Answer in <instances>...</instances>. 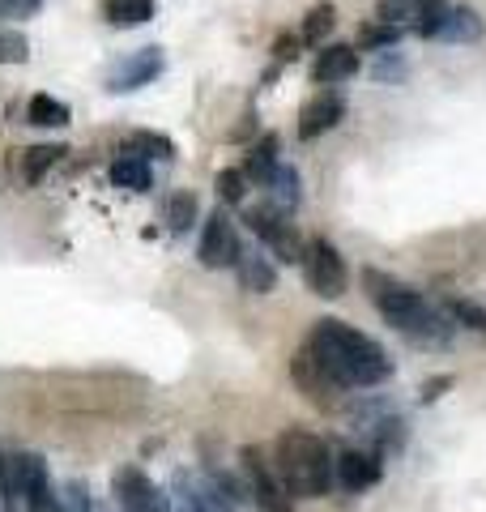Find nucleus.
<instances>
[{"instance_id": "obj_1", "label": "nucleus", "mask_w": 486, "mask_h": 512, "mask_svg": "<svg viewBox=\"0 0 486 512\" xmlns=\"http://www.w3.org/2000/svg\"><path fill=\"white\" fill-rule=\"evenodd\" d=\"M363 291L401 338H410L423 350L452 346V329L457 325L444 316V308H435L427 295H418L410 282H397L393 274H380V269H363Z\"/></svg>"}, {"instance_id": "obj_2", "label": "nucleus", "mask_w": 486, "mask_h": 512, "mask_svg": "<svg viewBox=\"0 0 486 512\" xmlns=\"http://www.w3.org/2000/svg\"><path fill=\"white\" fill-rule=\"evenodd\" d=\"M307 346L316 350L324 367H329L346 389H376V384L393 376L388 350L376 338H367V333L346 325V320H333V316L316 320L312 333H307Z\"/></svg>"}, {"instance_id": "obj_3", "label": "nucleus", "mask_w": 486, "mask_h": 512, "mask_svg": "<svg viewBox=\"0 0 486 512\" xmlns=\"http://www.w3.org/2000/svg\"><path fill=\"white\" fill-rule=\"evenodd\" d=\"M333 453L320 436L303 427H286L278 444H273V466H278L286 491L295 500H320L329 495V487L337 483V470H333Z\"/></svg>"}, {"instance_id": "obj_4", "label": "nucleus", "mask_w": 486, "mask_h": 512, "mask_svg": "<svg viewBox=\"0 0 486 512\" xmlns=\"http://www.w3.org/2000/svg\"><path fill=\"white\" fill-rule=\"evenodd\" d=\"M5 504L22 508V512H56V487H52V474H47V461L39 453L9 457Z\"/></svg>"}, {"instance_id": "obj_5", "label": "nucleus", "mask_w": 486, "mask_h": 512, "mask_svg": "<svg viewBox=\"0 0 486 512\" xmlns=\"http://www.w3.org/2000/svg\"><path fill=\"white\" fill-rule=\"evenodd\" d=\"M303 282H307V291L320 295V299H342L346 295V282H350L346 261L324 235L307 239V248H303Z\"/></svg>"}, {"instance_id": "obj_6", "label": "nucleus", "mask_w": 486, "mask_h": 512, "mask_svg": "<svg viewBox=\"0 0 486 512\" xmlns=\"http://www.w3.org/2000/svg\"><path fill=\"white\" fill-rule=\"evenodd\" d=\"M290 376H295L299 393H303L312 406H320V410H337V406H342L346 384L337 380V376L329 372V367H324V359H320L307 342L295 350V359H290Z\"/></svg>"}, {"instance_id": "obj_7", "label": "nucleus", "mask_w": 486, "mask_h": 512, "mask_svg": "<svg viewBox=\"0 0 486 512\" xmlns=\"http://www.w3.org/2000/svg\"><path fill=\"white\" fill-rule=\"evenodd\" d=\"M243 222H248L252 235L269 248V256H278L282 265H303V248L307 244H303V235L295 231L290 214H278V210H269V205H256V210L243 214Z\"/></svg>"}, {"instance_id": "obj_8", "label": "nucleus", "mask_w": 486, "mask_h": 512, "mask_svg": "<svg viewBox=\"0 0 486 512\" xmlns=\"http://www.w3.org/2000/svg\"><path fill=\"white\" fill-rule=\"evenodd\" d=\"M239 461H243V474H248V495L256 500V508L261 512H295V495L286 491L278 466H273L261 448L248 444L239 453Z\"/></svg>"}, {"instance_id": "obj_9", "label": "nucleus", "mask_w": 486, "mask_h": 512, "mask_svg": "<svg viewBox=\"0 0 486 512\" xmlns=\"http://www.w3.org/2000/svg\"><path fill=\"white\" fill-rule=\"evenodd\" d=\"M350 427L363 436V448H371L380 457L405 448V419L384 402H367L359 410H350Z\"/></svg>"}, {"instance_id": "obj_10", "label": "nucleus", "mask_w": 486, "mask_h": 512, "mask_svg": "<svg viewBox=\"0 0 486 512\" xmlns=\"http://www.w3.org/2000/svg\"><path fill=\"white\" fill-rule=\"evenodd\" d=\"M111 495H116L120 512H175L171 495L162 491L141 466H120L111 470Z\"/></svg>"}, {"instance_id": "obj_11", "label": "nucleus", "mask_w": 486, "mask_h": 512, "mask_svg": "<svg viewBox=\"0 0 486 512\" xmlns=\"http://www.w3.org/2000/svg\"><path fill=\"white\" fill-rule=\"evenodd\" d=\"M167 495H171L175 512H235V504L218 491L214 478L201 470H175Z\"/></svg>"}, {"instance_id": "obj_12", "label": "nucleus", "mask_w": 486, "mask_h": 512, "mask_svg": "<svg viewBox=\"0 0 486 512\" xmlns=\"http://www.w3.org/2000/svg\"><path fill=\"white\" fill-rule=\"evenodd\" d=\"M239 231L235 222L226 218V210H214L205 218V231H201V244H197V261L205 269H235L239 265Z\"/></svg>"}, {"instance_id": "obj_13", "label": "nucleus", "mask_w": 486, "mask_h": 512, "mask_svg": "<svg viewBox=\"0 0 486 512\" xmlns=\"http://www.w3.org/2000/svg\"><path fill=\"white\" fill-rule=\"evenodd\" d=\"M167 69V60H162V47H137V52L120 56L116 64L107 69V94H133L141 86H150L154 77Z\"/></svg>"}, {"instance_id": "obj_14", "label": "nucleus", "mask_w": 486, "mask_h": 512, "mask_svg": "<svg viewBox=\"0 0 486 512\" xmlns=\"http://www.w3.org/2000/svg\"><path fill=\"white\" fill-rule=\"evenodd\" d=\"M333 470H337V487L359 495L384 478V461H380V453H371V448H342L333 461Z\"/></svg>"}, {"instance_id": "obj_15", "label": "nucleus", "mask_w": 486, "mask_h": 512, "mask_svg": "<svg viewBox=\"0 0 486 512\" xmlns=\"http://www.w3.org/2000/svg\"><path fill=\"white\" fill-rule=\"evenodd\" d=\"M342 116H346V99H342V94H337V90H320L316 99H307L299 107V137L316 141V137L329 133V128L342 124Z\"/></svg>"}, {"instance_id": "obj_16", "label": "nucleus", "mask_w": 486, "mask_h": 512, "mask_svg": "<svg viewBox=\"0 0 486 512\" xmlns=\"http://www.w3.org/2000/svg\"><path fill=\"white\" fill-rule=\"evenodd\" d=\"M354 73H359V47H350V43H324L316 64H312V82L316 86L350 82Z\"/></svg>"}, {"instance_id": "obj_17", "label": "nucleus", "mask_w": 486, "mask_h": 512, "mask_svg": "<svg viewBox=\"0 0 486 512\" xmlns=\"http://www.w3.org/2000/svg\"><path fill=\"white\" fill-rule=\"evenodd\" d=\"M299 201H303V180H299V171L282 163L278 171L269 175V184H265V205H269V210H278V214H295Z\"/></svg>"}, {"instance_id": "obj_18", "label": "nucleus", "mask_w": 486, "mask_h": 512, "mask_svg": "<svg viewBox=\"0 0 486 512\" xmlns=\"http://www.w3.org/2000/svg\"><path fill=\"white\" fill-rule=\"evenodd\" d=\"M235 274H239L243 291H252V295H269L273 286H278V269H273V261H265L261 252H243Z\"/></svg>"}, {"instance_id": "obj_19", "label": "nucleus", "mask_w": 486, "mask_h": 512, "mask_svg": "<svg viewBox=\"0 0 486 512\" xmlns=\"http://www.w3.org/2000/svg\"><path fill=\"white\" fill-rule=\"evenodd\" d=\"M278 167H282V163H278V133H265V137L248 150V158H243V167H239V171L248 175L252 184H261V188H265V184H269V175L278 171Z\"/></svg>"}, {"instance_id": "obj_20", "label": "nucleus", "mask_w": 486, "mask_h": 512, "mask_svg": "<svg viewBox=\"0 0 486 512\" xmlns=\"http://www.w3.org/2000/svg\"><path fill=\"white\" fill-rule=\"evenodd\" d=\"M444 43H482L486 39V22L478 18V9H469V5H461V9H452L448 13V22H444V35H440Z\"/></svg>"}, {"instance_id": "obj_21", "label": "nucleus", "mask_w": 486, "mask_h": 512, "mask_svg": "<svg viewBox=\"0 0 486 512\" xmlns=\"http://www.w3.org/2000/svg\"><path fill=\"white\" fill-rule=\"evenodd\" d=\"M111 184L128 188V192H145L150 188V163L137 158V154H128V150H120V158L111 163Z\"/></svg>"}, {"instance_id": "obj_22", "label": "nucleus", "mask_w": 486, "mask_h": 512, "mask_svg": "<svg viewBox=\"0 0 486 512\" xmlns=\"http://www.w3.org/2000/svg\"><path fill=\"white\" fill-rule=\"evenodd\" d=\"M107 26H145L154 18V0H103Z\"/></svg>"}, {"instance_id": "obj_23", "label": "nucleus", "mask_w": 486, "mask_h": 512, "mask_svg": "<svg viewBox=\"0 0 486 512\" xmlns=\"http://www.w3.org/2000/svg\"><path fill=\"white\" fill-rule=\"evenodd\" d=\"M69 103H60V99H52V94H35V99L26 103V120L35 124V128H64L69 124Z\"/></svg>"}, {"instance_id": "obj_24", "label": "nucleus", "mask_w": 486, "mask_h": 512, "mask_svg": "<svg viewBox=\"0 0 486 512\" xmlns=\"http://www.w3.org/2000/svg\"><path fill=\"white\" fill-rule=\"evenodd\" d=\"M337 26V9L329 5V0H320V5L307 9V18L299 26V39L312 43V47H324V39H329V30Z\"/></svg>"}, {"instance_id": "obj_25", "label": "nucleus", "mask_w": 486, "mask_h": 512, "mask_svg": "<svg viewBox=\"0 0 486 512\" xmlns=\"http://www.w3.org/2000/svg\"><path fill=\"white\" fill-rule=\"evenodd\" d=\"M120 150L145 158V163H150V158H162V163H171V158H175V141L162 137V133H133V137H128V146H120Z\"/></svg>"}, {"instance_id": "obj_26", "label": "nucleus", "mask_w": 486, "mask_h": 512, "mask_svg": "<svg viewBox=\"0 0 486 512\" xmlns=\"http://www.w3.org/2000/svg\"><path fill=\"white\" fill-rule=\"evenodd\" d=\"M60 154H69V150H64V146H30L22 154V180L26 184H39L43 175H47V167L60 163Z\"/></svg>"}, {"instance_id": "obj_27", "label": "nucleus", "mask_w": 486, "mask_h": 512, "mask_svg": "<svg viewBox=\"0 0 486 512\" xmlns=\"http://www.w3.org/2000/svg\"><path fill=\"white\" fill-rule=\"evenodd\" d=\"M448 13H452L448 0H423V5H418V18H414V30H418L423 39H440Z\"/></svg>"}, {"instance_id": "obj_28", "label": "nucleus", "mask_w": 486, "mask_h": 512, "mask_svg": "<svg viewBox=\"0 0 486 512\" xmlns=\"http://www.w3.org/2000/svg\"><path fill=\"white\" fill-rule=\"evenodd\" d=\"M192 218H197V197L192 192H171L167 197V227L175 231V235H184L188 227H192Z\"/></svg>"}, {"instance_id": "obj_29", "label": "nucleus", "mask_w": 486, "mask_h": 512, "mask_svg": "<svg viewBox=\"0 0 486 512\" xmlns=\"http://www.w3.org/2000/svg\"><path fill=\"white\" fill-rule=\"evenodd\" d=\"M444 316L452 320V325H461V329L486 333V308H478L474 299H448L444 303Z\"/></svg>"}, {"instance_id": "obj_30", "label": "nucleus", "mask_w": 486, "mask_h": 512, "mask_svg": "<svg viewBox=\"0 0 486 512\" xmlns=\"http://www.w3.org/2000/svg\"><path fill=\"white\" fill-rule=\"evenodd\" d=\"M397 43H401V26H384V22L359 26V52H388Z\"/></svg>"}, {"instance_id": "obj_31", "label": "nucleus", "mask_w": 486, "mask_h": 512, "mask_svg": "<svg viewBox=\"0 0 486 512\" xmlns=\"http://www.w3.org/2000/svg\"><path fill=\"white\" fill-rule=\"evenodd\" d=\"M56 512H107L81 483H64L56 491Z\"/></svg>"}, {"instance_id": "obj_32", "label": "nucleus", "mask_w": 486, "mask_h": 512, "mask_svg": "<svg viewBox=\"0 0 486 512\" xmlns=\"http://www.w3.org/2000/svg\"><path fill=\"white\" fill-rule=\"evenodd\" d=\"M418 5H423V0H376V22L401 26V22L418 18Z\"/></svg>"}, {"instance_id": "obj_33", "label": "nucleus", "mask_w": 486, "mask_h": 512, "mask_svg": "<svg viewBox=\"0 0 486 512\" xmlns=\"http://www.w3.org/2000/svg\"><path fill=\"white\" fill-rule=\"evenodd\" d=\"M243 184H248V175H243V171H218V180H214V188H218V197L226 201V205H239L243 201V192H248V188H243Z\"/></svg>"}, {"instance_id": "obj_34", "label": "nucleus", "mask_w": 486, "mask_h": 512, "mask_svg": "<svg viewBox=\"0 0 486 512\" xmlns=\"http://www.w3.org/2000/svg\"><path fill=\"white\" fill-rule=\"evenodd\" d=\"M405 73H410V64H405L397 52H384L380 64H371V77H376V82H401Z\"/></svg>"}, {"instance_id": "obj_35", "label": "nucleus", "mask_w": 486, "mask_h": 512, "mask_svg": "<svg viewBox=\"0 0 486 512\" xmlns=\"http://www.w3.org/2000/svg\"><path fill=\"white\" fill-rule=\"evenodd\" d=\"M43 9V0H0V22H22V18H35Z\"/></svg>"}, {"instance_id": "obj_36", "label": "nucleus", "mask_w": 486, "mask_h": 512, "mask_svg": "<svg viewBox=\"0 0 486 512\" xmlns=\"http://www.w3.org/2000/svg\"><path fill=\"white\" fill-rule=\"evenodd\" d=\"M5 60H26V39L0 30V64H5Z\"/></svg>"}, {"instance_id": "obj_37", "label": "nucleus", "mask_w": 486, "mask_h": 512, "mask_svg": "<svg viewBox=\"0 0 486 512\" xmlns=\"http://www.w3.org/2000/svg\"><path fill=\"white\" fill-rule=\"evenodd\" d=\"M452 384H457V376H431V380H423V402H440L444 397V389H452Z\"/></svg>"}, {"instance_id": "obj_38", "label": "nucleus", "mask_w": 486, "mask_h": 512, "mask_svg": "<svg viewBox=\"0 0 486 512\" xmlns=\"http://www.w3.org/2000/svg\"><path fill=\"white\" fill-rule=\"evenodd\" d=\"M299 43H303V39H295V35H278V43H273V56H278V64L295 60V56H299Z\"/></svg>"}, {"instance_id": "obj_39", "label": "nucleus", "mask_w": 486, "mask_h": 512, "mask_svg": "<svg viewBox=\"0 0 486 512\" xmlns=\"http://www.w3.org/2000/svg\"><path fill=\"white\" fill-rule=\"evenodd\" d=\"M5 483H9V457L0 453V500H5Z\"/></svg>"}]
</instances>
